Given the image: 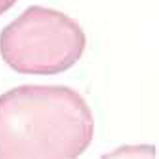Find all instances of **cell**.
I'll use <instances>...</instances> for the list:
<instances>
[{
	"mask_svg": "<svg viewBox=\"0 0 159 159\" xmlns=\"http://www.w3.org/2000/svg\"><path fill=\"white\" fill-rule=\"evenodd\" d=\"M17 0H0V15L4 12L10 6H13Z\"/></svg>",
	"mask_w": 159,
	"mask_h": 159,
	"instance_id": "1",
	"label": "cell"
}]
</instances>
